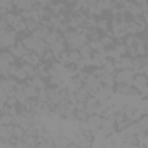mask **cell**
<instances>
[{
	"mask_svg": "<svg viewBox=\"0 0 148 148\" xmlns=\"http://www.w3.org/2000/svg\"><path fill=\"white\" fill-rule=\"evenodd\" d=\"M64 44L70 47V49H79L82 45H86L89 40H87V35L79 32V30H71V32H64V37H63Z\"/></svg>",
	"mask_w": 148,
	"mask_h": 148,
	"instance_id": "obj_1",
	"label": "cell"
},
{
	"mask_svg": "<svg viewBox=\"0 0 148 148\" xmlns=\"http://www.w3.org/2000/svg\"><path fill=\"white\" fill-rule=\"evenodd\" d=\"M21 44L28 49V51H32V52H37L40 58L44 56V52L49 49L47 47V44L42 40V38H37V37H33V35H30V37H25L23 40H21Z\"/></svg>",
	"mask_w": 148,
	"mask_h": 148,
	"instance_id": "obj_2",
	"label": "cell"
},
{
	"mask_svg": "<svg viewBox=\"0 0 148 148\" xmlns=\"http://www.w3.org/2000/svg\"><path fill=\"white\" fill-rule=\"evenodd\" d=\"M16 42H18V33H16L12 28H4V30H0V47L9 49V47H12Z\"/></svg>",
	"mask_w": 148,
	"mask_h": 148,
	"instance_id": "obj_3",
	"label": "cell"
},
{
	"mask_svg": "<svg viewBox=\"0 0 148 148\" xmlns=\"http://www.w3.org/2000/svg\"><path fill=\"white\" fill-rule=\"evenodd\" d=\"M134 75H136V71L132 68H124V70H119L113 73V79H115V84H129L131 86Z\"/></svg>",
	"mask_w": 148,
	"mask_h": 148,
	"instance_id": "obj_4",
	"label": "cell"
},
{
	"mask_svg": "<svg viewBox=\"0 0 148 148\" xmlns=\"http://www.w3.org/2000/svg\"><path fill=\"white\" fill-rule=\"evenodd\" d=\"M12 63H16V58L11 54V51H0V75H7Z\"/></svg>",
	"mask_w": 148,
	"mask_h": 148,
	"instance_id": "obj_5",
	"label": "cell"
},
{
	"mask_svg": "<svg viewBox=\"0 0 148 148\" xmlns=\"http://www.w3.org/2000/svg\"><path fill=\"white\" fill-rule=\"evenodd\" d=\"M12 77V79H16V80H19V82H25L26 79H30L28 75H26V71L21 68V64H16V63H12L11 66H9V71H7V77Z\"/></svg>",
	"mask_w": 148,
	"mask_h": 148,
	"instance_id": "obj_6",
	"label": "cell"
},
{
	"mask_svg": "<svg viewBox=\"0 0 148 148\" xmlns=\"http://www.w3.org/2000/svg\"><path fill=\"white\" fill-rule=\"evenodd\" d=\"M84 86H86L92 94H94V92L103 86V82H101V79H99V77H96L94 73H91V75H86V77H84Z\"/></svg>",
	"mask_w": 148,
	"mask_h": 148,
	"instance_id": "obj_7",
	"label": "cell"
},
{
	"mask_svg": "<svg viewBox=\"0 0 148 148\" xmlns=\"http://www.w3.org/2000/svg\"><path fill=\"white\" fill-rule=\"evenodd\" d=\"M16 86H18V82H16L14 79H0V87H2V91H4L7 96H14Z\"/></svg>",
	"mask_w": 148,
	"mask_h": 148,
	"instance_id": "obj_8",
	"label": "cell"
},
{
	"mask_svg": "<svg viewBox=\"0 0 148 148\" xmlns=\"http://www.w3.org/2000/svg\"><path fill=\"white\" fill-rule=\"evenodd\" d=\"M9 51H11V54H12L16 59H25V58H26V54L30 52V51H28L21 42H16L12 47H9Z\"/></svg>",
	"mask_w": 148,
	"mask_h": 148,
	"instance_id": "obj_9",
	"label": "cell"
},
{
	"mask_svg": "<svg viewBox=\"0 0 148 148\" xmlns=\"http://www.w3.org/2000/svg\"><path fill=\"white\" fill-rule=\"evenodd\" d=\"M98 106H99V101H98L94 96H89V98L84 101V112H86L87 115L98 113Z\"/></svg>",
	"mask_w": 148,
	"mask_h": 148,
	"instance_id": "obj_10",
	"label": "cell"
},
{
	"mask_svg": "<svg viewBox=\"0 0 148 148\" xmlns=\"http://www.w3.org/2000/svg\"><path fill=\"white\" fill-rule=\"evenodd\" d=\"M112 94H113V87H110V86H101V87H99V89L92 94V96H94V98L101 103V101H106Z\"/></svg>",
	"mask_w": 148,
	"mask_h": 148,
	"instance_id": "obj_11",
	"label": "cell"
},
{
	"mask_svg": "<svg viewBox=\"0 0 148 148\" xmlns=\"http://www.w3.org/2000/svg\"><path fill=\"white\" fill-rule=\"evenodd\" d=\"M35 4H37L35 0H14V7L19 9L21 12H23V11H30V9H33Z\"/></svg>",
	"mask_w": 148,
	"mask_h": 148,
	"instance_id": "obj_12",
	"label": "cell"
},
{
	"mask_svg": "<svg viewBox=\"0 0 148 148\" xmlns=\"http://www.w3.org/2000/svg\"><path fill=\"white\" fill-rule=\"evenodd\" d=\"M64 47H66V44H64V40H63V37H59L54 44H51L49 45V49L52 51V54H54V58L58 56V54H61L63 51H64Z\"/></svg>",
	"mask_w": 148,
	"mask_h": 148,
	"instance_id": "obj_13",
	"label": "cell"
},
{
	"mask_svg": "<svg viewBox=\"0 0 148 148\" xmlns=\"http://www.w3.org/2000/svg\"><path fill=\"white\" fill-rule=\"evenodd\" d=\"M11 138H12V125L0 124V139H2V141H9Z\"/></svg>",
	"mask_w": 148,
	"mask_h": 148,
	"instance_id": "obj_14",
	"label": "cell"
},
{
	"mask_svg": "<svg viewBox=\"0 0 148 148\" xmlns=\"http://www.w3.org/2000/svg\"><path fill=\"white\" fill-rule=\"evenodd\" d=\"M21 68L26 71V75H28L30 79H32V77H35V75H38V70H37V66H35V64H32V63H28V61H23Z\"/></svg>",
	"mask_w": 148,
	"mask_h": 148,
	"instance_id": "obj_15",
	"label": "cell"
},
{
	"mask_svg": "<svg viewBox=\"0 0 148 148\" xmlns=\"http://www.w3.org/2000/svg\"><path fill=\"white\" fill-rule=\"evenodd\" d=\"M28 84H32L37 91H42V89H45L47 87V84H45V80L40 77V75H35V77H32V80L28 82Z\"/></svg>",
	"mask_w": 148,
	"mask_h": 148,
	"instance_id": "obj_16",
	"label": "cell"
},
{
	"mask_svg": "<svg viewBox=\"0 0 148 148\" xmlns=\"http://www.w3.org/2000/svg\"><path fill=\"white\" fill-rule=\"evenodd\" d=\"M23 92H25V96H26L28 99H35V98H37V94H38V91H37L32 84L23 86Z\"/></svg>",
	"mask_w": 148,
	"mask_h": 148,
	"instance_id": "obj_17",
	"label": "cell"
},
{
	"mask_svg": "<svg viewBox=\"0 0 148 148\" xmlns=\"http://www.w3.org/2000/svg\"><path fill=\"white\" fill-rule=\"evenodd\" d=\"M79 61H80V54H79V49H71V51L68 52V64H73V66H75Z\"/></svg>",
	"mask_w": 148,
	"mask_h": 148,
	"instance_id": "obj_18",
	"label": "cell"
},
{
	"mask_svg": "<svg viewBox=\"0 0 148 148\" xmlns=\"http://www.w3.org/2000/svg\"><path fill=\"white\" fill-rule=\"evenodd\" d=\"M101 82H103V86H110V87H113V86H115L113 73H105V75L101 77Z\"/></svg>",
	"mask_w": 148,
	"mask_h": 148,
	"instance_id": "obj_19",
	"label": "cell"
},
{
	"mask_svg": "<svg viewBox=\"0 0 148 148\" xmlns=\"http://www.w3.org/2000/svg\"><path fill=\"white\" fill-rule=\"evenodd\" d=\"M87 45H89V49L91 51H94V52H98V51H103L105 47H103V44L99 42V40H96V38H92L91 42H87Z\"/></svg>",
	"mask_w": 148,
	"mask_h": 148,
	"instance_id": "obj_20",
	"label": "cell"
},
{
	"mask_svg": "<svg viewBox=\"0 0 148 148\" xmlns=\"http://www.w3.org/2000/svg\"><path fill=\"white\" fill-rule=\"evenodd\" d=\"M99 42L103 44V47H112V45H113L112 37H106V35H105V37H101V38H99Z\"/></svg>",
	"mask_w": 148,
	"mask_h": 148,
	"instance_id": "obj_21",
	"label": "cell"
},
{
	"mask_svg": "<svg viewBox=\"0 0 148 148\" xmlns=\"http://www.w3.org/2000/svg\"><path fill=\"white\" fill-rule=\"evenodd\" d=\"M96 28H99L101 32H106V30H108V21H105V19L98 21V23H96Z\"/></svg>",
	"mask_w": 148,
	"mask_h": 148,
	"instance_id": "obj_22",
	"label": "cell"
},
{
	"mask_svg": "<svg viewBox=\"0 0 148 148\" xmlns=\"http://www.w3.org/2000/svg\"><path fill=\"white\" fill-rule=\"evenodd\" d=\"M4 28H9V25L5 23V19H4V16H0V30H4Z\"/></svg>",
	"mask_w": 148,
	"mask_h": 148,
	"instance_id": "obj_23",
	"label": "cell"
},
{
	"mask_svg": "<svg viewBox=\"0 0 148 148\" xmlns=\"http://www.w3.org/2000/svg\"><path fill=\"white\" fill-rule=\"evenodd\" d=\"M63 2H66V4H75V0H63Z\"/></svg>",
	"mask_w": 148,
	"mask_h": 148,
	"instance_id": "obj_24",
	"label": "cell"
}]
</instances>
